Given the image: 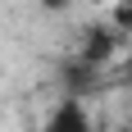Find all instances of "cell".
<instances>
[{"mask_svg":"<svg viewBox=\"0 0 132 132\" xmlns=\"http://www.w3.org/2000/svg\"><path fill=\"white\" fill-rule=\"evenodd\" d=\"M119 132H132V123H123V128H119Z\"/></svg>","mask_w":132,"mask_h":132,"instance_id":"cell-5","label":"cell"},{"mask_svg":"<svg viewBox=\"0 0 132 132\" xmlns=\"http://www.w3.org/2000/svg\"><path fill=\"white\" fill-rule=\"evenodd\" d=\"M105 23L114 27L123 41H132V0H109L105 5Z\"/></svg>","mask_w":132,"mask_h":132,"instance_id":"cell-2","label":"cell"},{"mask_svg":"<svg viewBox=\"0 0 132 132\" xmlns=\"http://www.w3.org/2000/svg\"><path fill=\"white\" fill-rule=\"evenodd\" d=\"M128 123H132V119H128Z\"/></svg>","mask_w":132,"mask_h":132,"instance_id":"cell-6","label":"cell"},{"mask_svg":"<svg viewBox=\"0 0 132 132\" xmlns=\"http://www.w3.org/2000/svg\"><path fill=\"white\" fill-rule=\"evenodd\" d=\"M46 132H91V114L82 100H59L55 114L46 119Z\"/></svg>","mask_w":132,"mask_h":132,"instance_id":"cell-1","label":"cell"},{"mask_svg":"<svg viewBox=\"0 0 132 132\" xmlns=\"http://www.w3.org/2000/svg\"><path fill=\"white\" fill-rule=\"evenodd\" d=\"M123 73H128V82H132V41H128V50H123Z\"/></svg>","mask_w":132,"mask_h":132,"instance_id":"cell-3","label":"cell"},{"mask_svg":"<svg viewBox=\"0 0 132 132\" xmlns=\"http://www.w3.org/2000/svg\"><path fill=\"white\" fill-rule=\"evenodd\" d=\"M82 5H109V0H82Z\"/></svg>","mask_w":132,"mask_h":132,"instance_id":"cell-4","label":"cell"}]
</instances>
